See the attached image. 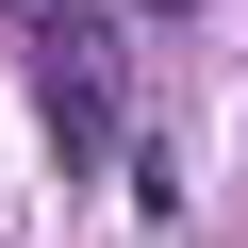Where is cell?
I'll list each match as a JSON object with an SVG mask.
<instances>
[{
  "instance_id": "6da1fadb",
  "label": "cell",
  "mask_w": 248,
  "mask_h": 248,
  "mask_svg": "<svg viewBox=\"0 0 248 248\" xmlns=\"http://www.w3.org/2000/svg\"><path fill=\"white\" fill-rule=\"evenodd\" d=\"M99 133H116V50L50 33V149H99Z\"/></svg>"
}]
</instances>
